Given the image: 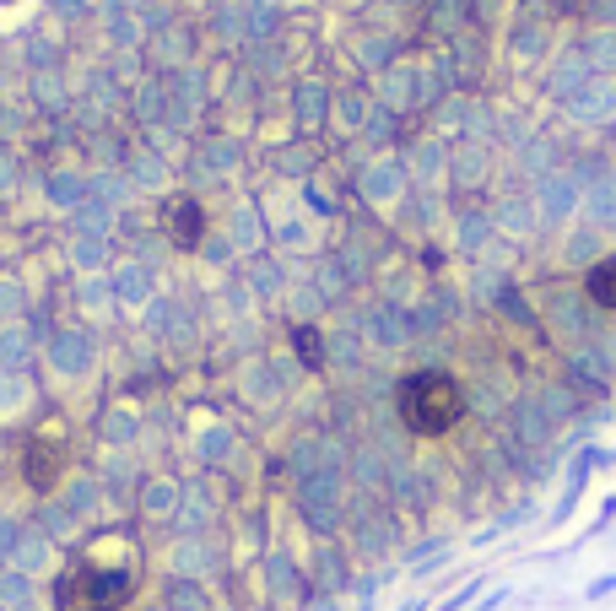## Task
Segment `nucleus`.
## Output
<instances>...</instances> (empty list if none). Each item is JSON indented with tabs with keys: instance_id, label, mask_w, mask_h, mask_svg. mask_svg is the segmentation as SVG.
Returning <instances> with one entry per match:
<instances>
[{
	"instance_id": "nucleus-1",
	"label": "nucleus",
	"mask_w": 616,
	"mask_h": 611,
	"mask_svg": "<svg viewBox=\"0 0 616 611\" xmlns=\"http://www.w3.org/2000/svg\"><path fill=\"white\" fill-rule=\"evenodd\" d=\"M136 584H141L136 547L114 541V557H103V547H92L55 579V606L60 611H119L136 595Z\"/></svg>"
},
{
	"instance_id": "nucleus-2",
	"label": "nucleus",
	"mask_w": 616,
	"mask_h": 611,
	"mask_svg": "<svg viewBox=\"0 0 616 611\" xmlns=\"http://www.w3.org/2000/svg\"><path fill=\"white\" fill-rule=\"evenodd\" d=\"M395 406H400V422H406L411 433L438 438L465 417V390H460V379L438 374V368H422V374L400 379Z\"/></svg>"
},
{
	"instance_id": "nucleus-3",
	"label": "nucleus",
	"mask_w": 616,
	"mask_h": 611,
	"mask_svg": "<svg viewBox=\"0 0 616 611\" xmlns=\"http://www.w3.org/2000/svg\"><path fill=\"white\" fill-rule=\"evenodd\" d=\"M584 287H589V298H595L600 309H616V255H606V260L589 265Z\"/></svg>"
},
{
	"instance_id": "nucleus-4",
	"label": "nucleus",
	"mask_w": 616,
	"mask_h": 611,
	"mask_svg": "<svg viewBox=\"0 0 616 611\" xmlns=\"http://www.w3.org/2000/svg\"><path fill=\"white\" fill-rule=\"evenodd\" d=\"M179 244H195V206H179Z\"/></svg>"
},
{
	"instance_id": "nucleus-5",
	"label": "nucleus",
	"mask_w": 616,
	"mask_h": 611,
	"mask_svg": "<svg viewBox=\"0 0 616 611\" xmlns=\"http://www.w3.org/2000/svg\"><path fill=\"white\" fill-rule=\"evenodd\" d=\"M406 611H417V606H406Z\"/></svg>"
}]
</instances>
